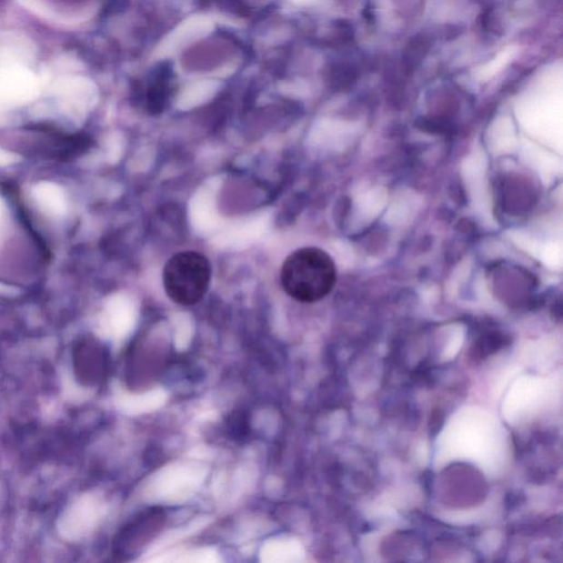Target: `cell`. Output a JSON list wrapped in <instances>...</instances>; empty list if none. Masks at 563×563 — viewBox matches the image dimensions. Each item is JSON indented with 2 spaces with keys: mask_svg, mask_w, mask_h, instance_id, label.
<instances>
[{
  "mask_svg": "<svg viewBox=\"0 0 563 563\" xmlns=\"http://www.w3.org/2000/svg\"><path fill=\"white\" fill-rule=\"evenodd\" d=\"M212 280V266L206 256L195 251L173 256L163 268V286L171 301L192 307L202 301Z\"/></svg>",
  "mask_w": 563,
  "mask_h": 563,
  "instance_id": "2",
  "label": "cell"
},
{
  "mask_svg": "<svg viewBox=\"0 0 563 563\" xmlns=\"http://www.w3.org/2000/svg\"><path fill=\"white\" fill-rule=\"evenodd\" d=\"M166 510L161 508L144 509L131 522L124 533V545L129 552L144 548L165 528Z\"/></svg>",
  "mask_w": 563,
  "mask_h": 563,
  "instance_id": "3",
  "label": "cell"
},
{
  "mask_svg": "<svg viewBox=\"0 0 563 563\" xmlns=\"http://www.w3.org/2000/svg\"><path fill=\"white\" fill-rule=\"evenodd\" d=\"M227 425L228 431L235 440L246 439L249 434V418L242 410L231 414Z\"/></svg>",
  "mask_w": 563,
  "mask_h": 563,
  "instance_id": "5",
  "label": "cell"
},
{
  "mask_svg": "<svg viewBox=\"0 0 563 563\" xmlns=\"http://www.w3.org/2000/svg\"><path fill=\"white\" fill-rule=\"evenodd\" d=\"M336 280L334 260L327 252L313 246L294 251L282 266L284 291L297 302L320 301L333 291Z\"/></svg>",
  "mask_w": 563,
  "mask_h": 563,
  "instance_id": "1",
  "label": "cell"
},
{
  "mask_svg": "<svg viewBox=\"0 0 563 563\" xmlns=\"http://www.w3.org/2000/svg\"><path fill=\"white\" fill-rule=\"evenodd\" d=\"M212 30V23L207 18L195 17L189 18L167 36L160 47V55L165 56L171 55L183 45H186L188 41L199 38L209 33Z\"/></svg>",
  "mask_w": 563,
  "mask_h": 563,
  "instance_id": "4",
  "label": "cell"
}]
</instances>
